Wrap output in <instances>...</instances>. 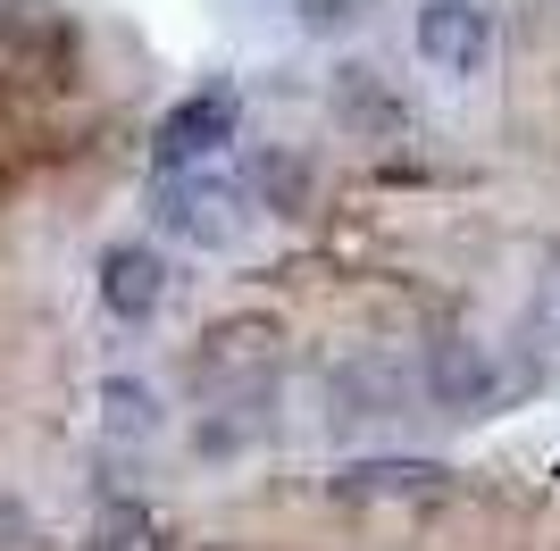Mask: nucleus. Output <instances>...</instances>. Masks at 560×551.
I'll list each match as a JSON object with an SVG mask.
<instances>
[{
    "label": "nucleus",
    "mask_w": 560,
    "mask_h": 551,
    "mask_svg": "<svg viewBox=\"0 0 560 551\" xmlns=\"http://www.w3.org/2000/svg\"><path fill=\"white\" fill-rule=\"evenodd\" d=\"M0 134H9V92H0Z\"/></svg>",
    "instance_id": "nucleus-13"
},
{
    "label": "nucleus",
    "mask_w": 560,
    "mask_h": 551,
    "mask_svg": "<svg viewBox=\"0 0 560 551\" xmlns=\"http://www.w3.org/2000/svg\"><path fill=\"white\" fill-rule=\"evenodd\" d=\"M160 226L185 234V243H201V251H218V243H234V226H243V184H226V176H167L160 184Z\"/></svg>",
    "instance_id": "nucleus-3"
},
{
    "label": "nucleus",
    "mask_w": 560,
    "mask_h": 551,
    "mask_svg": "<svg viewBox=\"0 0 560 551\" xmlns=\"http://www.w3.org/2000/svg\"><path fill=\"white\" fill-rule=\"evenodd\" d=\"M419 59L444 75H486L493 59V25L477 0H427L419 9Z\"/></svg>",
    "instance_id": "nucleus-4"
},
{
    "label": "nucleus",
    "mask_w": 560,
    "mask_h": 551,
    "mask_svg": "<svg viewBox=\"0 0 560 551\" xmlns=\"http://www.w3.org/2000/svg\"><path fill=\"white\" fill-rule=\"evenodd\" d=\"M101 426H109L117 443L160 435V401H151V385H135V376H109V385H101Z\"/></svg>",
    "instance_id": "nucleus-8"
},
{
    "label": "nucleus",
    "mask_w": 560,
    "mask_h": 551,
    "mask_svg": "<svg viewBox=\"0 0 560 551\" xmlns=\"http://www.w3.org/2000/svg\"><path fill=\"white\" fill-rule=\"evenodd\" d=\"M335 109H343V117H369V126H385V134H394V101L376 92L369 68H343V84H335Z\"/></svg>",
    "instance_id": "nucleus-10"
},
{
    "label": "nucleus",
    "mask_w": 560,
    "mask_h": 551,
    "mask_svg": "<svg viewBox=\"0 0 560 551\" xmlns=\"http://www.w3.org/2000/svg\"><path fill=\"white\" fill-rule=\"evenodd\" d=\"M277 343H284V326L277 318H226L201 335V385H259L268 367H277Z\"/></svg>",
    "instance_id": "nucleus-5"
},
{
    "label": "nucleus",
    "mask_w": 560,
    "mask_h": 551,
    "mask_svg": "<svg viewBox=\"0 0 560 551\" xmlns=\"http://www.w3.org/2000/svg\"><path fill=\"white\" fill-rule=\"evenodd\" d=\"M427 392L444 401V410H477L493 392V360H486V343H468V335H444V343H427Z\"/></svg>",
    "instance_id": "nucleus-6"
},
{
    "label": "nucleus",
    "mask_w": 560,
    "mask_h": 551,
    "mask_svg": "<svg viewBox=\"0 0 560 551\" xmlns=\"http://www.w3.org/2000/svg\"><path fill=\"white\" fill-rule=\"evenodd\" d=\"M167 293V268L151 243H117V251H101V301H109L117 318H151Z\"/></svg>",
    "instance_id": "nucleus-7"
},
{
    "label": "nucleus",
    "mask_w": 560,
    "mask_h": 551,
    "mask_svg": "<svg viewBox=\"0 0 560 551\" xmlns=\"http://www.w3.org/2000/svg\"><path fill=\"white\" fill-rule=\"evenodd\" d=\"M218 551H226V543H218Z\"/></svg>",
    "instance_id": "nucleus-14"
},
{
    "label": "nucleus",
    "mask_w": 560,
    "mask_h": 551,
    "mask_svg": "<svg viewBox=\"0 0 560 551\" xmlns=\"http://www.w3.org/2000/svg\"><path fill=\"white\" fill-rule=\"evenodd\" d=\"M259 184H268L277 201H302V167L293 160H259Z\"/></svg>",
    "instance_id": "nucleus-11"
},
{
    "label": "nucleus",
    "mask_w": 560,
    "mask_h": 551,
    "mask_svg": "<svg viewBox=\"0 0 560 551\" xmlns=\"http://www.w3.org/2000/svg\"><path fill=\"white\" fill-rule=\"evenodd\" d=\"M234 117H243L234 84H201L192 101H176V109L160 117V134H151V160H160V176H185V167L210 160L218 142H234Z\"/></svg>",
    "instance_id": "nucleus-1"
},
{
    "label": "nucleus",
    "mask_w": 560,
    "mask_h": 551,
    "mask_svg": "<svg viewBox=\"0 0 560 551\" xmlns=\"http://www.w3.org/2000/svg\"><path fill=\"white\" fill-rule=\"evenodd\" d=\"M302 17H310V25H335V17H343V0H310Z\"/></svg>",
    "instance_id": "nucleus-12"
},
{
    "label": "nucleus",
    "mask_w": 560,
    "mask_h": 551,
    "mask_svg": "<svg viewBox=\"0 0 560 551\" xmlns=\"http://www.w3.org/2000/svg\"><path fill=\"white\" fill-rule=\"evenodd\" d=\"M452 493V468H435V459H351V468H335V502L351 509H427Z\"/></svg>",
    "instance_id": "nucleus-2"
},
{
    "label": "nucleus",
    "mask_w": 560,
    "mask_h": 551,
    "mask_svg": "<svg viewBox=\"0 0 560 551\" xmlns=\"http://www.w3.org/2000/svg\"><path fill=\"white\" fill-rule=\"evenodd\" d=\"M335 401H360L351 418H394V401H401V385L385 376V367H335Z\"/></svg>",
    "instance_id": "nucleus-9"
}]
</instances>
